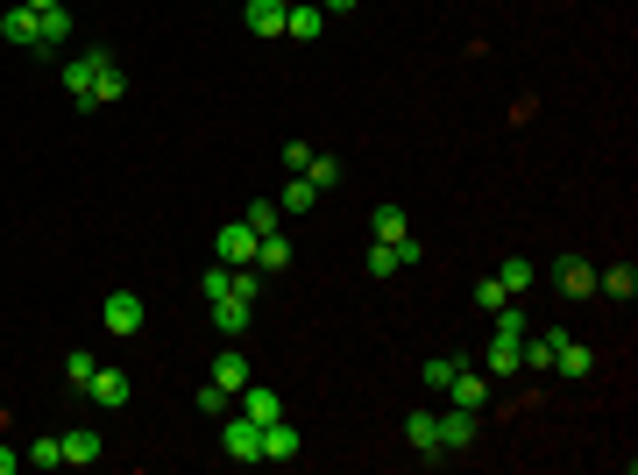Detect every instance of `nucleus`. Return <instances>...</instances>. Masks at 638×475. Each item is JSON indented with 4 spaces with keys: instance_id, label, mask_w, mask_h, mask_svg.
<instances>
[{
    "instance_id": "f257e3e1",
    "label": "nucleus",
    "mask_w": 638,
    "mask_h": 475,
    "mask_svg": "<svg viewBox=\"0 0 638 475\" xmlns=\"http://www.w3.org/2000/svg\"><path fill=\"white\" fill-rule=\"evenodd\" d=\"M142 320H149V305H142L135 291H107V305H100V327H107L114 341H128V334H142Z\"/></svg>"
},
{
    "instance_id": "f03ea898",
    "label": "nucleus",
    "mask_w": 638,
    "mask_h": 475,
    "mask_svg": "<svg viewBox=\"0 0 638 475\" xmlns=\"http://www.w3.org/2000/svg\"><path fill=\"white\" fill-rule=\"evenodd\" d=\"M227 461H263V426L249 419V412H227Z\"/></svg>"
},
{
    "instance_id": "7ed1b4c3",
    "label": "nucleus",
    "mask_w": 638,
    "mask_h": 475,
    "mask_svg": "<svg viewBox=\"0 0 638 475\" xmlns=\"http://www.w3.org/2000/svg\"><path fill=\"white\" fill-rule=\"evenodd\" d=\"M213 249H220V263H227V270L256 263V227H249V220H227V227L213 234Z\"/></svg>"
},
{
    "instance_id": "20e7f679",
    "label": "nucleus",
    "mask_w": 638,
    "mask_h": 475,
    "mask_svg": "<svg viewBox=\"0 0 638 475\" xmlns=\"http://www.w3.org/2000/svg\"><path fill=\"white\" fill-rule=\"evenodd\" d=\"M206 305H213V327H220L227 341H242V334H249V312H256V298L227 291V298H206Z\"/></svg>"
},
{
    "instance_id": "39448f33",
    "label": "nucleus",
    "mask_w": 638,
    "mask_h": 475,
    "mask_svg": "<svg viewBox=\"0 0 638 475\" xmlns=\"http://www.w3.org/2000/svg\"><path fill=\"white\" fill-rule=\"evenodd\" d=\"M433 426H440V454H461V447H475V412L447 405V412H433Z\"/></svg>"
},
{
    "instance_id": "423d86ee",
    "label": "nucleus",
    "mask_w": 638,
    "mask_h": 475,
    "mask_svg": "<svg viewBox=\"0 0 638 475\" xmlns=\"http://www.w3.org/2000/svg\"><path fill=\"white\" fill-rule=\"evenodd\" d=\"M114 100H128V71L100 50V57H93V107H114Z\"/></svg>"
},
{
    "instance_id": "0eeeda50",
    "label": "nucleus",
    "mask_w": 638,
    "mask_h": 475,
    "mask_svg": "<svg viewBox=\"0 0 638 475\" xmlns=\"http://www.w3.org/2000/svg\"><path fill=\"white\" fill-rule=\"evenodd\" d=\"M553 291L561 298H596V270L582 256H561V270H553Z\"/></svg>"
},
{
    "instance_id": "6e6552de",
    "label": "nucleus",
    "mask_w": 638,
    "mask_h": 475,
    "mask_svg": "<svg viewBox=\"0 0 638 475\" xmlns=\"http://www.w3.org/2000/svg\"><path fill=\"white\" fill-rule=\"evenodd\" d=\"M86 398H93L100 412H121V405H128V376H121V369H93V383H86Z\"/></svg>"
},
{
    "instance_id": "1a4fd4ad",
    "label": "nucleus",
    "mask_w": 638,
    "mask_h": 475,
    "mask_svg": "<svg viewBox=\"0 0 638 475\" xmlns=\"http://www.w3.org/2000/svg\"><path fill=\"white\" fill-rule=\"evenodd\" d=\"M234 405H242L256 426H270V419H284V405H277V390H263V383H242L234 390Z\"/></svg>"
},
{
    "instance_id": "9d476101",
    "label": "nucleus",
    "mask_w": 638,
    "mask_h": 475,
    "mask_svg": "<svg viewBox=\"0 0 638 475\" xmlns=\"http://www.w3.org/2000/svg\"><path fill=\"white\" fill-rule=\"evenodd\" d=\"M64 36H71V15H64V8H43V15H36V57H57Z\"/></svg>"
},
{
    "instance_id": "9b49d317",
    "label": "nucleus",
    "mask_w": 638,
    "mask_h": 475,
    "mask_svg": "<svg viewBox=\"0 0 638 475\" xmlns=\"http://www.w3.org/2000/svg\"><path fill=\"white\" fill-rule=\"evenodd\" d=\"M57 447H64V468H86V461H100V433H93V426H71V433H57Z\"/></svg>"
},
{
    "instance_id": "f8f14e48",
    "label": "nucleus",
    "mask_w": 638,
    "mask_h": 475,
    "mask_svg": "<svg viewBox=\"0 0 638 475\" xmlns=\"http://www.w3.org/2000/svg\"><path fill=\"white\" fill-rule=\"evenodd\" d=\"M553 369L575 383V376H589V369H596V355H589L582 341H568V334H553Z\"/></svg>"
},
{
    "instance_id": "ddd939ff",
    "label": "nucleus",
    "mask_w": 638,
    "mask_h": 475,
    "mask_svg": "<svg viewBox=\"0 0 638 475\" xmlns=\"http://www.w3.org/2000/svg\"><path fill=\"white\" fill-rule=\"evenodd\" d=\"M319 29H327V8H312V0H291V15H284V36H298V43H312Z\"/></svg>"
},
{
    "instance_id": "4468645a",
    "label": "nucleus",
    "mask_w": 638,
    "mask_h": 475,
    "mask_svg": "<svg viewBox=\"0 0 638 475\" xmlns=\"http://www.w3.org/2000/svg\"><path fill=\"white\" fill-rule=\"evenodd\" d=\"M100 57V50H93ZM93 57H64V93L78 100V107H93Z\"/></svg>"
},
{
    "instance_id": "2eb2a0df",
    "label": "nucleus",
    "mask_w": 638,
    "mask_h": 475,
    "mask_svg": "<svg viewBox=\"0 0 638 475\" xmlns=\"http://www.w3.org/2000/svg\"><path fill=\"white\" fill-rule=\"evenodd\" d=\"M0 36H8L15 50H36V8H22V0H15V8L0 15Z\"/></svg>"
},
{
    "instance_id": "dca6fc26",
    "label": "nucleus",
    "mask_w": 638,
    "mask_h": 475,
    "mask_svg": "<svg viewBox=\"0 0 638 475\" xmlns=\"http://www.w3.org/2000/svg\"><path fill=\"white\" fill-rule=\"evenodd\" d=\"M256 270H263V277L291 270V242H284V227H277V234H256Z\"/></svg>"
},
{
    "instance_id": "f3484780",
    "label": "nucleus",
    "mask_w": 638,
    "mask_h": 475,
    "mask_svg": "<svg viewBox=\"0 0 638 475\" xmlns=\"http://www.w3.org/2000/svg\"><path fill=\"white\" fill-rule=\"evenodd\" d=\"M518 348H525V334H490V355H483V362H490V376L525 369V362H518Z\"/></svg>"
},
{
    "instance_id": "a211bd4d",
    "label": "nucleus",
    "mask_w": 638,
    "mask_h": 475,
    "mask_svg": "<svg viewBox=\"0 0 638 475\" xmlns=\"http://www.w3.org/2000/svg\"><path fill=\"white\" fill-rule=\"evenodd\" d=\"M405 440H412V454L440 461V426H433V412H412V419H405Z\"/></svg>"
},
{
    "instance_id": "6ab92c4d",
    "label": "nucleus",
    "mask_w": 638,
    "mask_h": 475,
    "mask_svg": "<svg viewBox=\"0 0 638 475\" xmlns=\"http://www.w3.org/2000/svg\"><path fill=\"white\" fill-rule=\"evenodd\" d=\"M263 461H298V426L270 419V426H263Z\"/></svg>"
},
{
    "instance_id": "aec40b11",
    "label": "nucleus",
    "mask_w": 638,
    "mask_h": 475,
    "mask_svg": "<svg viewBox=\"0 0 638 475\" xmlns=\"http://www.w3.org/2000/svg\"><path fill=\"white\" fill-rule=\"evenodd\" d=\"M213 383H220V390H242V383H249V355H242V348H220V355H213Z\"/></svg>"
},
{
    "instance_id": "412c9836",
    "label": "nucleus",
    "mask_w": 638,
    "mask_h": 475,
    "mask_svg": "<svg viewBox=\"0 0 638 475\" xmlns=\"http://www.w3.org/2000/svg\"><path fill=\"white\" fill-rule=\"evenodd\" d=\"M284 15H291L284 0H249V29L256 36H284Z\"/></svg>"
},
{
    "instance_id": "4be33fe9",
    "label": "nucleus",
    "mask_w": 638,
    "mask_h": 475,
    "mask_svg": "<svg viewBox=\"0 0 638 475\" xmlns=\"http://www.w3.org/2000/svg\"><path fill=\"white\" fill-rule=\"evenodd\" d=\"M447 390H454V405H461V412H483V398H490V383H483V376H468V369H454Z\"/></svg>"
},
{
    "instance_id": "5701e85b",
    "label": "nucleus",
    "mask_w": 638,
    "mask_h": 475,
    "mask_svg": "<svg viewBox=\"0 0 638 475\" xmlns=\"http://www.w3.org/2000/svg\"><path fill=\"white\" fill-rule=\"evenodd\" d=\"M596 291H610L617 305H631V291H638V270H631V263H617V270H596Z\"/></svg>"
},
{
    "instance_id": "b1692460",
    "label": "nucleus",
    "mask_w": 638,
    "mask_h": 475,
    "mask_svg": "<svg viewBox=\"0 0 638 475\" xmlns=\"http://www.w3.org/2000/svg\"><path fill=\"white\" fill-rule=\"evenodd\" d=\"M192 405H199V412H206V419H227V412H234V390H220V383H213V376H206V383H199V390H192Z\"/></svg>"
},
{
    "instance_id": "393cba45",
    "label": "nucleus",
    "mask_w": 638,
    "mask_h": 475,
    "mask_svg": "<svg viewBox=\"0 0 638 475\" xmlns=\"http://www.w3.org/2000/svg\"><path fill=\"white\" fill-rule=\"evenodd\" d=\"M277 206H284V213H312V206H319L312 178H298V171H291V178H284V199H277Z\"/></svg>"
},
{
    "instance_id": "a878e982",
    "label": "nucleus",
    "mask_w": 638,
    "mask_h": 475,
    "mask_svg": "<svg viewBox=\"0 0 638 475\" xmlns=\"http://www.w3.org/2000/svg\"><path fill=\"white\" fill-rule=\"evenodd\" d=\"M369 234H376V242H397V234H412V220L397 213V206H376L369 213Z\"/></svg>"
},
{
    "instance_id": "bb28decb",
    "label": "nucleus",
    "mask_w": 638,
    "mask_h": 475,
    "mask_svg": "<svg viewBox=\"0 0 638 475\" xmlns=\"http://www.w3.org/2000/svg\"><path fill=\"white\" fill-rule=\"evenodd\" d=\"M298 178H312V192H334V185H341V156H312Z\"/></svg>"
},
{
    "instance_id": "cd10ccee",
    "label": "nucleus",
    "mask_w": 638,
    "mask_h": 475,
    "mask_svg": "<svg viewBox=\"0 0 638 475\" xmlns=\"http://www.w3.org/2000/svg\"><path fill=\"white\" fill-rule=\"evenodd\" d=\"M93 369H100V362H93L86 348H71V355H64V383H71V390H86V383H93Z\"/></svg>"
},
{
    "instance_id": "c85d7f7f",
    "label": "nucleus",
    "mask_w": 638,
    "mask_h": 475,
    "mask_svg": "<svg viewBox=\"0 0 638 475\" xmlns=\"http://www.w3.org/2000/svg\"><path fill=\"white\" fill-rule=\"evenodd\" d=\"M242 220H249L256 234H277V220H284V206H277V199H256V206H249Z\"/></svg>"
},
{
    "instance_id": "c756f323",
    "label": "nucleus",
    "mask_w": 638,
    "mask_h": 475,
    "mask_svg": "<svg viewBox=\"0 0 638 475\" xmlns=\"http://www.w3.org/2000/svg\"><path fill=\"white\" fill-rule=\"evenodd\" d=\"M497 284H504V291H511V298H518V291H525V284H532V263H525V256H511V263H504V270H497Z\"/></svg>"
},
{
    "instance_id": "7c9ffc66",
    "label": "nucleus",
    "mask_w": 638,
    "mask_h": 475,
    "mask_svg": "<svg viewBox=\"0 0 638 475\" xmlns=\"http://www.w3.org/2000/svg\"><path fill=\"white\" fill-rule=\"evenodd\" d=\"M454 369H461V355H433V362H426V390H447Z\"/></svg>"
},
{
    "instance_id": "2f4dec72",
    "label": "nucleus",
    "mask_w": 638,
    "mask_h": 475,
    "mask_svg": "<svg viewBox=\"0 0 638 475\" xmlns=\"http://www.w3.org/2000/svg\"><path fill=\"white\" fill-rule=\"evenodd\" d=\"M475 305H483V312H504V305H511V291H504L497 277H483V284H475Z\"/></svg>"
},
{
    "instance_id": "473e14b6",
    "label": "nucleus",
    "mask_w": 638,
    "mask_h": 475,
    "mask_svg": "<svg viewBox=\"0 0 638 475\" xmlns=\"http://www.w3.org/2000/svg\"><path fill=\"white\" fill-rule=\"evenodd\" d=\"M397 270H405V263H397V249L376 242V249H369V277H397Z\"/></svg>"
},
{
    "instance_id": "72a5a7b5",
    "label": "nucleus",
    "mask_w": 638,
    "mask_h": 475,
    "mask_svg": "<svg viewBox=\"0 0 638 475\" xmlns=\"http://www.w3.org/2000/svg\"><path fill=\"white\" fill-rule=\"evenodd\" d=\"M199 291H206V298H227V291H234V270H227V263H213V270L199 277Z\"/></svg>"
},
{
    "instance_id": "f704fd0d",
    "label": "nucleus",
    "mask_w": 638,
    "mask_h": 475,
    "mask_svg": "<svg viewBox=\"0 0 638 475\" xmlns=\"http://www.w3.org/2000/svg\"><path fill=\"white\" fill-rule=\"evenodd\" d=\"M518 362H532V369H553V334H546V341H525V348H518Z\"/></svg>"
},
{
    "instance_id": "c9c22d12",
    "label": "nucleus",
    "mask_w": 638,
    "mask_h": 475,
    "mask_svg": "<svg viewBox=\"0 0 638 475\" xmlns=\"http://www.w3.org/2000/svg\"><path fill=\"white\" fill-rule=\"evenodd\" d=\"M22 461H36V468H57V461H64V447H57V433H50V440H36V447H29Z\"/></svg>"
},
{
    "instance_id": "e433bc0d",
    "label": "nucleus",
    "mask_w": 638,
    "mask_h": 475,
    "mask_svg": "<svg viewBox=\"0 0 638 475\" xmlns=\"http://www.w3.org/2000/svg\"><path fill=\"white\" fill-rule=\"evenodd\" d=\"M15 468H22V454H15V447H0V475H15Z\"/></svg>"
},
{
    "instance_id": "4c0bfd02",
    "label": "nucleus",
    "mask_w": 638,
    "mask_h": 475,
    "mask_svg": "<svg viewBox=\"0 0 638 475\" xmlns=\"http://www.w3.org/2000/svg\"><path fill=\"white\" fill-rule=\"evenodd\" d=\"M319 8H327V15H348V8H362V0H319Z\"/></svg>"
},
{
    "instance_id": "58836bf2",
    "label": "nucleus",
    "mask_w": 638,
    "mask_h": 475,
    "mask_svg": "<svg viewBox=\"0 0 638 475\" xmlns=\"http://www.w3.org/2000/svg\"><path fill=\"white\" fill-rule=\"evenodd\" d=\"M22 8H36V15H43V8H57V0H22Z\"/></svg>"
},
{
    "instance_id": "ea45409f",
    "label": "nucleus",
    "mask_w": 638,
    "mask_h": 475,
    "mask_svg": "<svg viewBox=\"0 0 638 475\" xmlns=\"http://www.w3.org/2000/svg\"><path fill=\"white\" fill-rule=\"evenodd\" d=\"M284 8H291V0H284Z\"/></svg>"
}]
</instances>
